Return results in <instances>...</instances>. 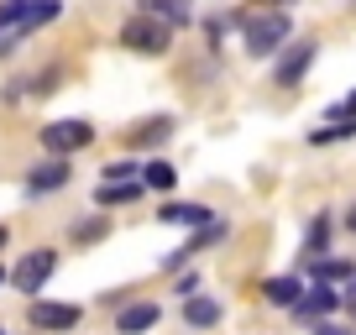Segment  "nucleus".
Returning a JSON list of instances; mask_svg holds the SVG:
<instances>
[{"instance_id": "25", "label": "nucleus", "mask_w": 356, "mask_h": 335, "mask_svg": "<svg viewBox=\"0 0 356 335\" xmlns=\"http://www.w3.org/2000/svg\"><path fill=\"white\" fill-rule=\"evenodd\" d=\"M0 283H6V272H0Z\"/></svg>"}, {"instance_id": "22", "label": "nucleus", "mask_w": 356, "mask_h": 335, "mask_svg": "<svg viewBox=\"0 0 356 335\" xmlns=\"http://www.w3.org/2000/svg\"><path fill=\"white\" fill-rule=\"evenodd\" d=\"M314 335H346L341 325H314Z\"/></svg>"}, {"instance_id": "17", "label": "nucleus", "mask_w": 356, "mask_h": 335, "mask_svg": "<svg viewBox=\"0 0 356 335\" xmlns=\"http://www.w3.org/2000/svg\"><path fill=\"white\" fill-rule=\"evenodd\" d=\"M351 262H330V257H314V278L320 283H335V278H351Z\"/></svg>"}, {"instance_id": "14", "label": "nucleus", "mask_w": 356, "mask_h": 335, "mask_svg": "<svg viewBox=\"0 0 356 335\" xmlns=\"http://www.w3.org/2000/svg\"><path fill=\"white\" fill-rule=\"evenodd\" d=\"M163 220H168V225H210L215 215L204 210V204H168Z\"/></svg>"}, {"instance_id": "4", "label": "nucleus", "mask_w": 356, "mask_h": 335, "mask_svg": "<svg viewBox=\"0 0 356 335\" xmlns=\"http://www.w3.org/2000/svg\"><path fill=\"white\" fill-rule=\"evenodd\" d=\"M53 268H58V252H53V246H37V252H26V257L16 262L11 283H16L22 293H42V283L53 278Z\"/></svg>"}, {"instance_id": "15", "label": "nucleus", "mask_w": 356, "mask_h": 335, "mask_svg": "<svg viewBox=\"0 0 356 335\" xmlns=\"http://www.w3.org/2000/svg\"><path fill=\"white\" fill-rule=\"evenodd\" d=\"M168 136H173V121H168V115H157V121H142L131 131V142L136 147H157V142H168Z\"/></svg>"}, {"instance_id": "20", "label": "nucleus", "mask_w": 356, "mask_h": 335, "mask_svg": "<svg viewBox=\"0 0 356 335\" xmlns=\"http://www.w3.org/2000/svg\"><path fill=\"white\" fill-rule=\"evenodd\" d=\"M330 121H356V95H346V100L330 105Z\"/></svg>"}, {"instance_id": "6", "label": "nucleus", "mask_w": 356, "mask_h": 335, "mask_svg": "<svg viewBox=\"0 0 356 335\" xmlns=\"http://www.w3.org/2000/svg\"><path fill=\"white\" fill-rule=\"evenodd\" d=\"M68 179H74L68 157H47L42 168H32V173H26V194H53V189H63Z\"/></svg>"}, {"instance_id": "8", "label": "nucleus", "mask_w": 356, "mask_h": 335, "mask_svg": "<svg viewBox=\"0 0 356 335\" xmlns=\"http://www.w3.org/2000/svg\"><path fill=\"white\" fill-rule=\"evenodd\" d=\"M32 325H37V330H74V325H79V304H47V299H37L32 304Z\"/></svg>"}, {"instance_id": "19", "label": "nucleus", "mask_w": 356, "mask_h": 335, "mask_svg": "<svg viewBox=\"0 0 356 335\" xmlns=\"http://www.w3.org/2000/svg\"><path fill=\"white\" fill-rule=\"evenodd\" d=\"M131 173H136V163H111L100 183H131Z\"/></svg>"}, {"instance_id": "13", "label": "nucleus", "mask_w": 356, "mask_h": 335, "mask_svg": "<svg viewBox=\"0 0 356 335\" xmlns=\"http://www.w3.org/2000/svg\"><path fill=\"white\" fill-rule=\"evenodd\" d=\"M136 194H142V183H100V189H95V204L111 210V204H131Z\"/></svg>"}, {"instance_id": "21", "label": "nucleus", "mask_w": 356, "mask_h": 335, "mask_svg": "<svg viewBox=\"0 0 356 335\" xmlns=\"http://www.w3.org/2000/svg\"><path fill=\"white\" fill-rule=\"evenodd\" d=\"M100 231H105V220H84V225H79L74 236H79V241H95V236H100Z\"/></svg>"}, {"instance_id": "16", "label": "nucleus", "mask_w": 356, "mask_h": 335, "mask_svg": "<svg viewBox=\"0 0 356 335\" xmlns=\"http://www.w3.org/2000/svg\"><path fill=\"white\" fill-rule=\"evenodd\" d=\"M325 241H330V215H314V225H309V241H304V252H309V262L325 252Z\"/></svg>"}, {"instance_id": "11", "label": "nucleus", "mask_w": 356, "mask_h": 335, "mask_svg": "<svg viewBox=\"0 0 356 335\" xmlns=\"http://www.w3.org/2000/svg\"><path fill=\"white\" fill-rule=\"evenodd\" d=\"M142 16H152V22H163L168 32H173V26H184V22H189V6H184V0H147V6H142Z\"/></svg>"}, {"instance_id": "10", "label": "nucleus", "mask_w": 356, "mask_h": 335, "mask_svg": "<svg viewBox=\"0 0 356 335\" xmlns=\"http://www.w3.org/2000/svg\"><path fill=\"white\" fill-rule=\"evenodd\" d=\"M184 325H189V330H210V325H220V304H215L210 293L184 299Z\"/></svg>"}, {"instance_id": "2", "label": "nucleus", "mask_w": 356, "mask_h": 335, "mask_svg": "<svg viewBox=\"0 0 356 335\" xmlns=\"http://www.w3.org/2000/svg\"><path fill=\"white\" fill-rule=\"evenodd\" d=\"M121 42L131 47V53H168V42H173V32H168L163 22H152V16H131V22L121 26Z\"/></svg>"}, {"instance_id": "5", "label": "nucleus", "mask_w": 356, "mask_h": 335, "mask_svg": "<svg viewBox=\"0 0 356 335\" xmlns=\"http://www.w3.org/2000/svg\"><path fill=\"white\" fill-rule=\"evenodd\" d=\"M335 309H341V293H335L330 283H314V288H304L299 304H293V314H299V320H325V314H335Z\"/></svg>"}, {"instance_id": "18", "label": "nucleus", "mask_w": 356, "mask_h": 335, "mask_svg": "<svg viewBox=\"0 0 356 335\" xmlns=\"http://www.w3.org/2000/svg\"><path fill=\"white\" fill-rule=\"evenodd\" d=\"M142 173H147V183H152V189H173V179H178V173H173L168 163H147Z\"/></svg>"}, {"instance_id": "9", "label": "nucleus", "mask_w": 356, "mask_h": 335, "mask_svg": "<svg viewBox=\"0 0 356 335\" xmlns=\"http://www.w3.org/2000/svg\"><path fill=\"white\" fill-rule=\"evenodd\" d=\"M157 320H163V309H157V304H121L115 330H121V335H142V330H152Z\"/></svg>"}, {"instance_id": "12", "label": "nucleus", "mask_w": 356, "mask_h": 335, "mask_svg": "<svg viewBox=\"0 0 356 335\" xmlns=\"http://www.w3.org/2000/svg\"><path fill=\"white\" fill-rule=\"evenodd\" d=\"M262 293H267V304H283V309H293V304H299V293H304V283H299V278H267Z\"/></svg>"}, {"instance_id": "1", "label": "nucleus", "mask_w": 356, "mask_h": 335, "mask_svg": "<svg viewBox=\"0 0 356 335\" xmlns=\"http://www.w3.org/2000/svg\"><path fill=\"white\" fill-rule=\"evenodd\" d=\"M289 16L283 11H262V16H246V53L252 58H273L289 47Z\"/></svg>"}, {"instance_id": "3", "label": "nucleus", "mask_w": 356, "mask_h": 335, "mask_svg": "<svg viewBox=\"0 0 356 335\" xmlns=\"http://www.w3.org/2000/svg\"><path fill=\"white\" fill-rule=\"evenodd\" d=\"M95 142V126L89 121H53V126H42V147L53 157H74L79 147H89Z\"/></svg>"}, {"instance_id": "23", "label": "nucleus", "mask_w": 356, "mask_h": 335, "mask_svg": "<svg viewBox=\"0 0 356 335\" xmlns=\"http://www.w3.org/2000/svg\"><path fill=\"white\" fill-rule=\"evenodd\" d=\"M346 225H351V231H356V204H351V210H346Z\"/></svg>"}, {"instance_id": "7", "label": "nucleus", "mask_w": 356, "mask_h": 335, "mask_svg": "<svg viewBox=\"0 0 356 335\" xmlns=\"http://www.w3.org/2000/svg\"><path fill=\"white\" fill-rule=\"evenodd\" d=\"M309 63H314V42H289V53H283L278 68H273V84H299Z\"/></svg>"}, {"instance_id": "24", "label": "nucleus", "mask_w": 356, "mask_h": 335, "mask_svg": "<svg viewBox=\"0 0 356 335\" xmlns=\"http://www.w3.org/2000/svg\"><path fill=\"white\" fill-rule=\"evenodd\" d=\"M0 246H6V225H0Z\"/></svg>"}]
</instances>
